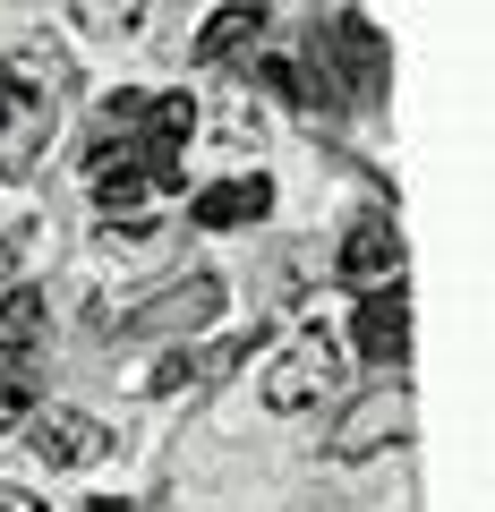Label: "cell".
<instances>
[{
    "mask_svg": "<svg viewBox=\"0 0 495 512\" xmlns=\"http://www.w3.org/2000/svg\"><path fill=\"white\" fill-rule=\"evenodd\" d=\"M77 26H86V35H137V26H146V9H103V0H86V9H69Z\"/></svg>",
    "mask_w": 495,
    "mask_h": 512,
    "instance_id": "obj_14",
    "label": "cell"
},
{
    "mask_svg": "<svg viewBox=\"0 0 495 512\" xmlns=\"http://www.w3.org/2000/svg\"><path fill=\"white\" fill-rule=\"evenodd\" d=\"M402 436H410V393H402V384H376V393H359V402L333 419L325 453L333 461H376L385 444H402Z\"/></svg>",
    "mask_w": 495,
    "mask_h": 512,
    "instance_id": "obj_4",
    "label": "cell"
},
{
    "mask_svg": "<svg viewBox=\"0 0 495 512\" xmlns=\"http://www.w3.org/2000/svg\"><path fill=\"white\" fill-rule=\"evenodd\" d=\"M103 248H111V256H137V248H154V222H137V214H129V222H103Z\"/></svg>",
    "mask_w": 495,
    "mask_h": 512,
    "instance_id": "obj_16",
    "label": "cell"
},
{
    "mask_svg": "<svg viewBox=\"0 0 495 512\" xmlns=\"http://www.w3.org/2000/svg\"><path fill=\"white\" fill-rule=\"evenodd\" d=\"M257 342H265V325H257V333H239V342H214V350H171V359L154 367V384H146V393H188V384H222L231 367H248V359H257Z\"/></svg>",
    "mask_w": 495,
    "mask_h": 512,
    "instance_id": "obj_10",
    "label": "cell"
},
{
    "mask_svg": "<svg viewBox=\"0 0 495 512\" xmlns=\"http://www.w3.org/2000/svg\"><path fill=\"white\" fill-rule=\"evenodd\" d=\"M274 214V180L265 171H239V180H214L188 197V222L197 231H239V222H265Z\"/></svg>",
    "mask_w": 495,
    "mask_h": 512,
    "instance_id": "obj_9",
    "label": "cell"
},
{
    "mask_svg": "<svg viewBox=\"0 0 495 512\" xmlns=\"http://www.w3.org/2000/svg\"><path fill=\"white\" fill-rule=\"evenodd\" d=\"M265 86H274L291 111H316V86H308V69H291V60H265Z\"/></svg>",
    "mask_w": 495,
    "mask_h": 512,
    "instance_id": "obj_15",
    "label": "cell"
},
{
    "mask_svg": "<svg viewBox=\"0 0 495 512\" xmlns=\"http://www.w3.org/2000/svg\"><path fill=\"white\" fill-rule=\"evenodd\" d=\"M9 265H18V248H9V231H0V282H9Z\"/></svg>",
    "mask_w": 495,
    "mask_h": 512,
    "instance_id": "obj_19",
    "label": "cell"
},
{
    "mask_svg": "<svg viewBox=\"0 0 495 512\" xmlns=\"http://www.w3.org/2000/svg\"><path fill=\"white\" fill-rule=\"evenodd\" d=\"M222 274H188V282H171V291H154L146 308H129L120 316V333H146V342H180V333H205L222 316Z\"/></svg>",
    "mask_w": 495,
    "mask_h": 512,
    "instance_id": "obj_3",
    "label": "cell"
},
{
    "mask_svg": "<svg viewBox=\"0 0 495 512\" xmlns=\"http://www.w3.org/2000/svg\"><path fill=\"white\" fill-rule=\"evenodd\" d=\"M77 180H86V197L103 205V214H120V205H137V197L154 188L137 137H103V146H86V171H77Z\"/></svg>",
    "mask_w": 495,
    "mask_h": 512,
    "instance_id": "obj_8",
    "label": "cell"
},
{
    "mask_svg": "<svg viewBox=\"0 0 495 512\" xmlns=\"http://www.w3.org/2000/svg\"><path fill=\"white\" fill-rule=\"evenodd\" d=\"M333 274L359 282V299L367 291H393V282H402V231H393V214H359V222H350L342 248H333Z\"/></svg>",
    "mask_w": 495,
    "mask_h": 512,
    "instance_id": "obj_7",
    "label": "cell"
},
{
    "mask_svg": "<svg viewBox=\"0 0 495 512\" xmlns=\"http://www.w3.org/2000/svg\"><path fill=\"white\" fill-rule=\"evenodd\" d=\"M18 419H26V384H0V436H9Z\"/></svg>",
    "mask_w": 495,
    "mask_h": 512,
    "instance_id": "obj_17",
    "label": "cell"
},
{
    "mask_svg": "<svg viewBox=\"0 0 495 512\" xmlns=\"http://www.w3.org/2000/svg\"><path fill=\"white\" fill-rule=\"evenodd\" d=\"M248 43H265V9H214V18L197 26V43H188V60H197V69H231Z\"/></svg>",
    "mask_w": 495,
    "mask_h": 512,
    "instance_id": "obj_12",
    "label": "cell"
},
{
    "mask_svg": "<svg viewBox=\"0 0 495 512\" xmlns=\"http://www.w3.org/2000/svg\"><path fill=\"white\" fill-rule=\"evenodd\" d=\"M325 60L359 86V103H385L393 69H385V43H376V26H367V18H350V9H342V18L316 26V69H325Z\"/></svg>",
    "mask_w": 495,
    "mask_h": 512,
    "instance_id": "obj_5",
    "label": "cell"
},
{
    "mask_svg": "<svg viewBox=\"0 0 495 512\" xmlns=\"http://www.w3.org/2000/svg\"><path fill=\"white\" fill-rule=\"evenodd\" d=\"M86 512H129V504H111V495H94V504H86Z\"/></svg>",
    "mask_w": 495,
    "mask_h": 512,
    "instance_id": "obj_20",
    "label": "cell"
},
{
    "mask_svg": "<svg viewBox=\"0 0 495 512\" xmlns=\"http://www.w3.org/2000/svg\"><path fill=\"white\" fill-rule=\"evenodd\" d=\"M43 342H52V299L0 291V359H43Z\"/></svg>",
    "mask_w": 495,
    "mask_h": 512,
    "instance_id": "obj_13",
    "label": "cell"
},
{
    "mask_svg": "<svg viewBox=\"0 0 495 512\" xmlns=\"http://www.w3.org/2000/svg\"><path fill=\"white\" fill-rule=\"evenodd\" d=\"M333 384H342V350H333L325 333H299V342L265 367V410H274V419H299V410L325 402Z\"/></svg>",
    "mask_w": 495,
    "mask_h": 512,
    "instance_id": "obj_2",
    "label": "cell"
},
{
    "mask_svg": "<svg viewBox=\"0 0 495 512\" xmlns=\"http://www.w3.org/2000/svg\"><path fill=\"white\" fill-rule=\"evenodd\" d=\"M69 60L52 43H18V52H0V171L26 180V171L52 154L60 120H69Z\"/></svg>",
    "mask_w": 495,
    "mask_h": 512,
    "instance_id": "obj_1",
    "label": "cell"
},
{
    "mask_svg": "<svg viewBox=\"0 0 495 512\" xmlns=\"http://www.w3.org/2000/svg\"><path fill=\"white\" fill-rule=\"evenodd\" d=\"M0 512H52L43 495H26V487H0Z\"/></svg>",
    "mask_w": 495,
    "mask_h": 512,
    "instance_id": "obj_18",
    "label": "cell"
},
{
    "mask_svg": "<svg viewBox=\"0 0 495 512\" xmlns=\"http://www.w3.org/2000/svg\"><path fill=\"white\" fill-rule=\"evenodd\" d=\"M26 453H35L43 470H94V461L120 453V444H111V427L86 419V410H35V419H26Z\"/></svg>",
    "mask_w": 495,
    "mask_h": 512,
    "instance_id": "obj_6",
    "label": "cell"
},
{
    "mask_svg": "<svg viewBox=\"0 0 495 512\" xmlns=\"http://www.w3.org/2000/svg\"><path fill=\"white\" fill-rule=\"evenodd\" d=\"M350 333H359V350L376 367H402L410 359V299H402V282H393V291H367L359 316H350Z\"/></svg>",
    "mask_w": 495,
    "mask_h": 512,
    "instance_id": "obj_11",
    "label": "cell"
}]
</instances>
